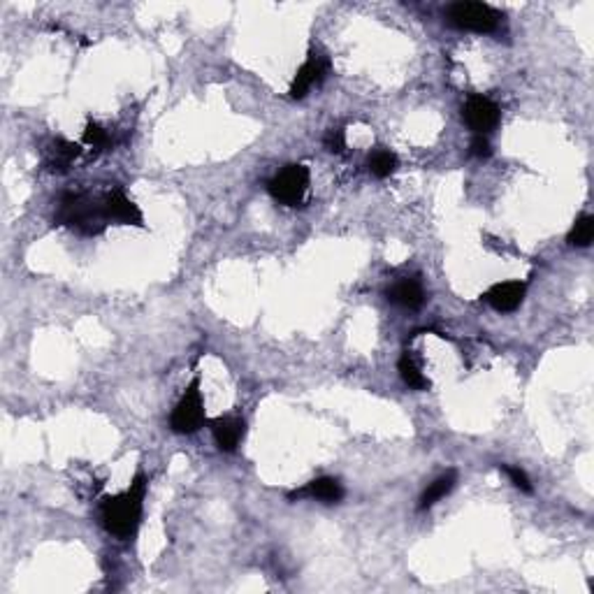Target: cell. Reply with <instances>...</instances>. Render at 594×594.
Wrapping results in <instances>:
<instances>
[{
  "mask_svg": "<svg viewBox=\"0 0 594 594\" xmlns=\"http://www.w3.org/2000/svg\"><path fill=\"white\" fill-rule=\"evenodd\" d=\"M146 490H149V479H146V473L140 469L123 493L102 499L101 520L102 527H105L111 536H116V539L122 541L135 536L142 523V514H144Z\"/></svg>",
  "mask_w": 594,
  "mask_h": 594,
  "instance_id": "cell-1",
  "label": "cell"
},
{
  "mask_svg": "<svg viewBox=\"0 0 594 594\" xmlns=\"http://www.w3.org/2000/svg\"><path fill=\"white\" fill-rule=\"evenodd\" d=\"M207 423L205 399L200 390V377L193 378L186 386L184 395L179 398L176 407L172 408L170 428L175 434H196Z\"/></svg>",
  "mask_w": 594,
  "mask_h": 594,
  "instance_id": "cell-4",
  "label": "cell"
},
{
  "mask_svg": "<svg viewBox=\"0 0 594 594\" xmlns=\"http://www.w3.org/2000/svg\"><path fill=\"white\" fill-rule=\"evenodd\" d=\"M502 469H504V473L509 476L511 483H514V488H518L520 493H525V494L534 493L532 481H529V476L523 472V469H520V467H502Z\"/></svg>",
  "mask_w": 594,
  "mask_h": 594,
  "instance_id": "cell-20",
  "label": "cell"
},
{
  "mask_svg": "<svg viewBox=\"0 0 594 594\" xmlns=\"http://www.w3.org/2000/svg\"><path fill=\"white\" fill-rule=\"evenodd\" d=\"M469 152L476 158H490L493 156V144H490V140L485 135H473L472 144H469Z\"/></svg>",
  "mask_w": 594,
  "mask_h": 594,
  "instance_id": "cell-21",
  "label": "cell"
},
{
  "mask_svg": "<svg viewBox=\"0 0 594 594\" xmlns=\"http://www.w3.org/2000/svg\"><path fill=\"white\" fill-rule=\"evenodd\" d=\"M455 483H458V472L455 469H449L446 473H441L439 479H434L432 483L425 488V493L420 494V502H419V509L420 511H428L432 509L434 504L441 502L443 497H449L451 493H453Z\"/></svg>",
  "mask_w": 594,
  "mask_h": 594,
  "instance_id": "cell-14",
  "label": "cell"
},
{
  "mask_svg": "<svg viewBox=\"0 0 594 594\" xmlns=\"http://www.w3.org/2000/svg\"><path fill=\"white\" fill-rule=\"evenodd\" d=\"M110 142H111V137H110V133L105 131V128L98 126V123H93V122L86 123L84 144L93 146L96 152H102V149H107V146H110Z\"/></svg>",
  "mask_w": 594,
  "mask_h": 594,
  "instance_id": "cell-18",
  "label": "cell"
},
{
  "mask_svg": "<svg viewBox=\"0 0 594 594\" xmlns=\"http://www.w3.org/2000/svg\"><path fill=\"white\" fill-rule=\"evenodd\" d=\"M499 15L485 3H453L449 7V24L469 33H494L499 28Z\"/></svg>",
  "mask_w": 594,
  "mask_h": 594,
  "instance_id": "cell-5",
  "label": "cell"
},
{
  "mask_svg": "<svg viewBox=\"0 0 594 594\" xmlns=\"http://www.w3.org/2000/svg\"><path fill=\"white\" fill-rule=\"evenodd\" d=\"M367 165H369V172H372L377 179H388V176H393L395 172H398L399 158L398 154L386 149V146H378V149H374V152L369 154Z\"/></svg>",
  "mask_w": 594,
  "mask_h": 594,
  "instance_id": "cell-15",
  "label": "cell"
},
{
  "mask_svg": "<svg viewBox=\"0 0 594 594\" xmlns=\"http://www.w3.org/2000/svg\"><path fill=\"white\" fill-rule=\"evenodd\" d=\"M56 223L75 228L81 235H101L110 226L105 212H102V197L91 200L81 193H70V196L63 197L61 205H58V214H56Z\"/></svg>",
  "mask_w": 594,
  "mask_h": 594,
  "instance_id": "cell-2",
  "label": "cell"
},
{
  "mask_svg": "<svg viewBox=\"0 0 594 594\" xmlns=\"http://www.w3.org/2000/svg\"><path fill=\"white\" fill-rule=\"evenodd\" d=\"M388 300L393 304H398V307L416 312V309L423 307L425 300H428V295H425V288H423V283H420V279L407 277L388 288Z\"/></svg>",
  "mask_w": 594,
  "mask_h": 594,
  "instance_id": "cell-12",
  "label": "cell"
},
{
  "mask_svg": "<svg viewBox=\"0 0 594 594\" xmlns=\"http://www.w3.org/2000/svg\"><path fill=\"white\" fill-rule=\"evenodd\" d=\"M398 372L402 377V381L407 383L411 390H428L430 388V378L425 377L423 369L419 367V363L413 360V355L408 351L402 353V358L398 363Z\"/></svg>",
  "mask_w": 594,
  "mask_h": 594,
  "instance_id": "cell-16",
  "label": "cell"
},
{
  "mask_svg": "<svg viewBox=\"0 0 594 594\" xmlns=\"http://www.w3.org/2000/svg\"><path fill=\"white\" fill-rule=\"evenodd\" d=\"M323 144H325V149H328L330 154L346 152V133H344V128H330V131L325 133V137H323Z\"/></svg>",
  "mask_w": 594,
  "mask_h": 594,
  "instance_id": "cell-19",
  "label": "cell"
},
{
  "mask_svg": "<svg viewBox=\"0 0 594 594\" xmlns=\"http://www.w3.org/2000/svg\"><path fill=\"white\" fill-rule=\"evenodd\" d=\"M525 292H527L525 281H499L483 292V300L494 312L511 313L523 304Z\"/></svg>",
  "mask_w": 594,
  "mask_h": 594,
  "instance_id": "cell-9",
  "label": "cell"
},
{
  "mask_svg": "<svg viewBox=\"0 0 594 594\" xmlns=\"http://www.w3.org/2000/svg\"><path fill=\"white\" fill-rule=\"evenodd\" d=\"M209 428H212L218 451H223V453H235L239 443L244 441V434H247V423L239 416H218L209 423Z\"/></svg>",
  "mask_w": 594,
  "mask_h": 594,
  "instance_id": "cell-10",
  "label": "cell"
},
{
  "mask_svg": "<svg viewBox=\"0 0 594 594\" xmlns=\"http://www.w3.org/2000/svg\"><path fill=\"white\" fill-rule=\"evenodd\" d=\"M102 212H105L107 221L116 223V226H144L142 209L122 188H111L107 196H102Z\"/></svg>",
  "mask_w": 594,
  "mask_h": 594,
  "instance_id": "cell-8",
  "label": "cell"
},
{
  "mask_svg": "<svg viewBox=\"0 0 594 594\" xmlns=\"http://www.w3.org/2000/svg\"><path fill=\"white\" fill-rule=\"evenodd\" d=\"M330 72V58L325 54H321V51H312V54L307 56V61L300 66V70H297L295 80H292L291 84V98L292 101H302V98L309 96V91H312L313 86H321L323 80L328 77Z\"/></svg>",
  "mask_w": 594,
  "mask_h": 594,
  "instance_id": "cell-6",
  "label": "cell"
},
{
  "mask_svg": "<svg viewBox=\"0 0 594 594\" xmlns=\"http://www.w3.org/2000/svg\"><path fill=\"white\" fill-rule=\"evenodd\" d=\"M462 119L476 135H488L499 126L502 111L497 102L490 101L488 96H469L462 107Z\"/></svg>",
  "mask_w": 594,
  "mask_h": 594,
  "instance_id": "cell-7",
  "label": "cell"
},
{
  "mask_svg": "<svg viewBox=\"0 0 594 594\" xmlns=\"http://www.w3.org/2000/svg\"><path fill=\"white\" fill-rule=\"evenodd\" d=\"M80 154H81L80 144L63 140V137H56V140H51L49 146L45 149V158H42V163H45V167H49L51 172H68L72 163L80 158Z\"/></svg>",
  "mask_w": 594,
  "mask_h": 594,
  "instance_id": "cell-13",
  "label": "cell"
},
{
  "mask_svg": "<svg viewBox=\"0 0 594 594\" xmlns=\"http://www.w3.org/2000/svg\"><path fill=\"white\" fill-rule=\"evenodd\" d=\"M297 499H316L321 504H339L344 499V485L337 479L321 476V479L309 481L302 488L288 493V502H297Z\"/></svg>",
  "mask_w": 594,
  "mask_h": 594,
  "instance_id": "cell-11",
  "label": "cell"
},
{
  "mask_svg": "<svg viewBox=\"0 0 594 594\" xmlns=\"http://www.w3.org/2000/svg\"><path fill=\"white\" fill-rule=\"evenodd\" d=\"M594 239V217L583 214L578 221L571 226L569 235H567V244L574 249H588Z\"/></svg>",
  "mask_w": 594,
  "mask_h": 594,
  "instance_id": "cell-17",
  "label": "cell"
},
{
  "mask_svg": "<svg viewBox=\"0 0 594 594\" xmlns=\"http://www.w3.org/2000/svg\"><path fill=\"white\" fill-rule=\"evenodd\" d=\"M312 172L302 163H291L267 182V193L283 207H302L307 197Z\"/></svg>",
  "mask_w": 594,
  "mask_h": 594,
  "instance_id": "cell-3",
  "label": "cell"
}]
</instances>
